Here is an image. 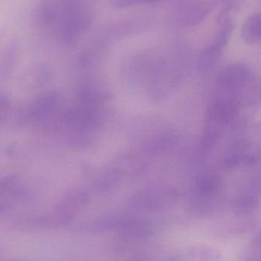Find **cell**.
Returning a JSON list of instances; mask_svg holds the SVG:
<instances>
[{
  "instance_id": "obj_5",
  "label": "cell",
  "mask_w": 261,
  "mask_h": 261,
  "mask_svg": "<svg viewBox=\"0 0 261 261\" xmlns=\"http://www.w3.org/2000/svg\"><path fill=\"white\" fill-rule=\"evenodd\" d=\"M260 15L254 14L247 18L242 29V35L245 42L254 44L260 40Z\"/></svg>"
},
{
  "instance_id": "obj_4",
  "label": "cell",
  "mask_w": 261,
  "mask_h": 261,
  "mask_svg": "<svg viewBox=\"0 0 261 261\" xmlns=\"http://www.w3.org/2000/svg\"><path fill=\"white\" fill-rule=\"evenodd\" d=\"M117 228L123 234L133 239H145L150 236V228L148 224L144 221L136 219L118 222L116 226V228Z\"/></svg>"
},
{
  "instance_id": "obj_2",
  "label": "cell",
  "mask_w": 261,
  "mask_h": 261,
  "mask_svg": "<svg viewBox=\"0 0 261 261\" xmlns=\"http://www.w3.org/2000/svg\"><path fill=\"white\" fill-rule=\"evenodd\" d=\"M72 222L70 219L58 214L56 212L50 215L32 218L17 224L18 229L23 231H34V230L54 229L68 225Z\"/></svg>"
},
{
  "instance_id": "obj_8",
  "label": "cell",
  "mask_w": 261,
  "mask_h": 261,
  "mask_svg": "<svg viewBox=\"0 0 261 261\" xmlns=\"http://www.w3.org/2000/svg\"><path fill=\"white\" fill-rule=\"evenodd\" d=\"M208 11H209V9L207 5H202V6L195 7L194 9L189 11L188 14H187L186 18H185L187 22L191 23V24L199 22L202 18H204Z\"/></svg>"
},
{
  "instance_id": "obj_7",
  "label": "cell",
  "mask_w": 261,
  "mask_h": 261,
  "mask_svg": "<svg viewBox=\"0 0 261 261\" xmlns=\"http://www.w3.org/2000/svg\"><path fill=\"white\" fill-rule=\"evenodd\" d=\"M192 257L196 261L219 260V253L207 247H196L191 250Z\"/></svg>"
},
{
  "instance_id": "obj_3",
  "label": "cell",
  "mask_w": 261,
  "mask_h": 261,
  "mask_svg": "<svg viewBox=\"0 0 261 261\" xmlns=\"http://www.w3.org/2000/svg\"><path fill=\"white\" fill-rule=\"evenodd\" d=\"M58 96L53 93L44 95L38 98L26 112V119L39 121L49 116L58 105Z\"/></svg>"
},
{
  "instance_id": "obj_11",
  "label": "cell",
  "mask_w": 261,
  "mask_h": 261,
  "mask_svg": "<svg viewBox=\"0 0 261 261\" xmlns=\"http://www.w3.org/2000/svg\"><path fill=\"white\" fill-rule=\"evenodd\" d=\"M7 205L5 203H3V202H0V216H3V214H5L6 211H7Z\"/></svg>"
},
{
  "instance_id": "obj_6",
  "label": "cell",
  "mask_w": 261,
  "mask_h": 261,
  "mask_svg": "<svg viewBox=\"0 0 261 261\" xmlns=\"http://www.w3.org/2000/svg\"><path fill=\"white\" fill-rule=\"evenodd\" d=\"M62 7L53 1H44L38 11V17L44 24H51L59 19Z\"/></svg>"
},
{
  "instance_id": "obj_9",
  "label": "cell",
  "mask_w": 261,
  "mask_h": 261,
  "mask_svg": "<svg viewBox=\"0 0 261 261\" xmlns=\"http://www.w3.org/2000/svg\"><path fill=\"white\" fill-rule=\"evenodd\" d=\"M11 110V102L4 95H0V122L6 119Z\"/></svg>"
},
{
  "instance_id": "obj_10",
  "label": "cell",
  "mask_w": 261,
  "mask_h": 261,
  "mask_svg": "<svg viewBox=\"0 0 261 261\" xmlns=\"http://www.w3.org/2000/svg\"><path fill=\"white\" fill-rule=\"evenodd\" d=\"M159 0H116L114 2V6L118 8H125L138 4V3H156Z\"/></svg>"
},
{
  "instance_id": "obj_1",
  "label": "cell",
  "mask_w": 261,
  "mask_h": 261,
  "mask_svg": "<svg viewBox=\"0 0 261 261\" xmlns=\"http://www.w3.org/2000/svg\"><path fill=\"white\" fill-rule=\"evenodd\" d=\"M88 201V195L84 192H70L61 198L57 204L55 212L72 220L74 216L87 206Z\"/></svg>"
}]
</instances>
